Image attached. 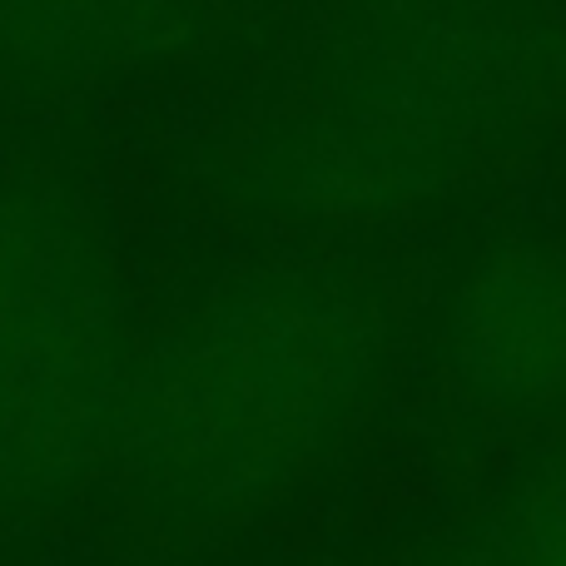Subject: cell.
<instances>
[{"label": "cell", "instance_id": "6", "mask_svg": "<svg viewBox=\"0 0 566 566\" xmlns=\"http://www.w3.org/2000/svg\"><path fill=\"white\" fill-rule=\"evenodd\" d=\"M502 566H566V448L522 497Z\"/></svg>", "mask_w": 566, "mask_h": 566}, {"label": "cell", "instance_id": "5", "mask_svg": "<svg viewBox=\"0 0 566 566\" xmlns=\"http://www.w3.org/2000/svg\"><path fill=\"white\" fill-rule=\"evenodd\" d=\"M205 40L199 0H0V90L65 95L175 65Z\"/></svg>", "mask_w": 566, "mask_h": 566}, {"label": "cell", "instance_id": "4", "mask_svg": "<svg viewBox=\"0 0 566 566\" xmlns=\"http://www.w3.org/2000/svg\"><path fill=\"white\" fill-rule=\"evenodd\" d=\"M448 368L507 418L566 408V244H512L472 269L448 313Z\"/></svg>", "mask_w": 566, "mask_h": 566}, {"label": "cell", "instance_id": "3", "mask_svg": "<svg viewBox=\"0 0 566 566\" xmlns=\"http://www.w3.org/2000/svg\"><path fill=\"white\" fill-rule=\"evenodd\" d=\"M139 353L80 214L0 169V507L55 512L115 472Z\"/></svg>", "mask_w": 566, "mask_h": 566}, {"label": "cell", "instance_id": "2", "mask_svg": "<svg viewBox=\"0 0 566 566\" xmlns=\"http://www.w3.org/2000/svg\"><path fill=\"white\" fill-rule=\"evenodd\" d=\"M557 90L542 25L492 0H402L358 20L269 135L259 185L298 219H388L472 185Z\"/></svg>", "mask_w": 566, "mask_h": 566}, {"label": "cell", "instance_id": "1", "mask_svg": "<svg viewBox=\"0 0 566 566\" xmlns=\"http://www.w3.org/2000/svg\"><path fill=\"white\" fill-rule=\"evenodd\" d=\"M382 373L388 323L363 283L249 269L139 353L115 472L169 532L244 527L353 438Z\"/></svg>", "mask_w": 566, "mask_h": 566}]
</instances>
